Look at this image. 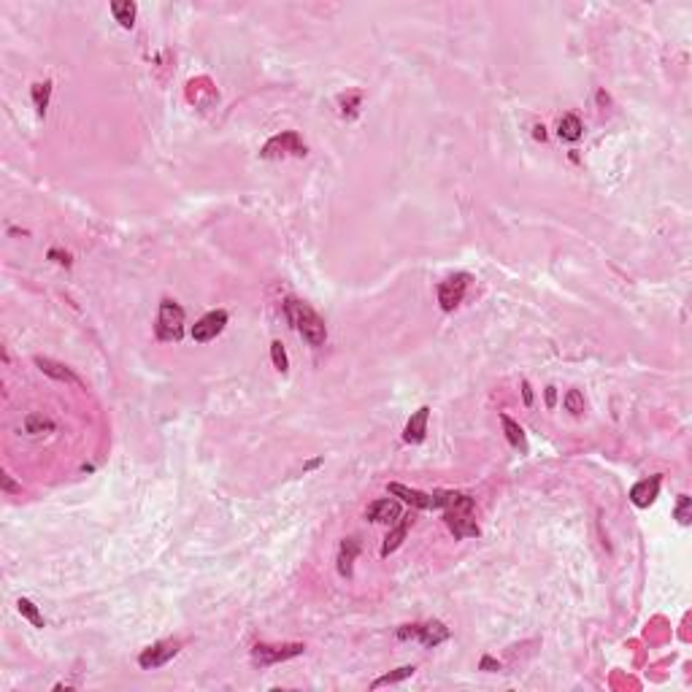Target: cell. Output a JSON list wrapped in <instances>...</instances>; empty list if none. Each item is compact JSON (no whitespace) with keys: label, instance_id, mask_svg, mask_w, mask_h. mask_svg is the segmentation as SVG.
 <instances>
[{"label":"cell","instance_id":"26","mask_svg":"<svg viewBox=\"0 0 692 692\" xmlns=\"http://www.w3.org/2000/svg\"><path fill=\"white\" fill-rule=\"evenodd\" d=\"M676 519L681 525H690V498L687 495H679V503H676Z\"/></svg>","mask_w":692,"mask_h":692},{"label":"cell","instance_id":"3","mask_svg":"<svg viewBox=\"0 0 692 692\" xmlns=\"http://www.w3.org/2000/svg\"><path fill=\"white\" fill-rule=\"evenodd\" d=\"M303 652H306L303 643H257L252 649V662L265 668V665H276L290 658H297Z\"/></svg>","mask_w":692,"mask_h":692},{"label":"cell","instance_id":"19","mask_svg":"<svg viewBox=\"0 0 692 692\" xmlns=\"http://www.w3.org/2000/svg\"><path fill=\"white\" fill-rule=\"evenodd\" d=\"M501 422H503V430H506V438H508V444H511L514 449H519V451H527L525 430L519 428V425L514 422V419H511V416H506V414L501 416Z\"/></svg>","mask_w":692,"mask_h":692},{"label":"cell","instance_id":"12","mask_svg":"<svg viewBox=\"0 0 692 692\" xmlns=\"http://www.w3.org/2000/svg\"><path fill=\"white\" fill-rule=\"evenodd\" d=\"M35 365H38V371L41 373H46V376H52V379H57V381H65V384H82L79 381V376L70 371L68 365H63V363H57V360H52V357H35Z\"/></svg>","mask_w":692,"mask_h":692},{"label":"cell","instance_id":"13","mask_svg":"<svg viewBox=\"0 0 692 692\" xmlns=\"http://www.w3.org/2000/svg\"><path fill=\"white\" fill-rule=\"evenodd\" d=\"M658 492H660V476H652V479H643V482H639V485L630 489V501H633V506H639V508H646V506L655 503Z\"/></svg>","mask_w":692,"mask_h":692},{"label":"cell","instance_id":"15","mask_svg":"<svg viewBox=\"0 0 692 692\" xmlns=\"http://www.w3.org/2000/svg\"><path fill=\"white\" fill-rule=\"evenodd\" d=\"M411 522H414V517H400L398 519V525L387 533V538H384V544H381V557H387V554H392L395 549H398L400 544H403V538H406V533H409V527H411Z\"/></svg>","mask_w":692,"mask_h":692},{"label":"cell","instance_id":"6","mask_svg":"<svg viewBox=\"0 0 692 692\" xmlns=\"http://www.w3.org/2000/svg\"><path fill=\"white\" fill-rule=\"evenodd\" d=\"M179 649H181V643L179 641H157L152 643L149 649H143L139 658V665L143 671H155L160 665H165L168 660H173L179 655Z\"/></svg>","mask_w":692,"mask_h":692},{"label":"cell","instance_id":"24","mask_svg":"<svg viewBox=\"0 0 692 692\" xmlns=\"http://www.w3.org/2000/svg\"><path fill=\"white\" fill-rule=\"evenodd\" d=\"M271 357H274V365H276V371H281V373H287V368H290V363H287V352H284V346H281V341H274V344H271Z\"/></svg>","mask_w":692,"mask_h":692},{"label":"cell","instance_id":"17","mask_svg":"<svg viewBox=\"0 0 692 692\" xmlns=\"http://www.w3.org/2000/svg\"><path fill=\"white\" fill-rule=\"evenodd\" d=\"M582 133H584V124H582V120H579L576 114H565V117L560 120L557 136L563 141H579L582 139Z\"/></svg>","mask_w":692,"mask_h":692},{"label":"cell","instance_id":"8","mask_svg":"<svg viewBox=\"0 0 692 692\" xmlns=\"http://www.w3.org/2000/svg\"><path fill=\"white\" fill-rule=\"evenodd\" d=\"M227 325V312H208L203 319H198L195 322V328H192V338L198 341V344H206L211 338H217Z\"/></svg>","mask_w":692,"mask_h":692},{"label":"cell","instance_id":"20","mask_svg":"<svg viewBox=\"0 0 692 692\" xmlns=\"http://www.w3.org/2000/svg\"><path fill=\"white\" fill-rule=\"evenodd\" d=\"M414 665H403V668H398V671H390V674H384V676H379L373 684H371V690H379V687H387V684H398V681H403V679H409V676H414Z\"/></svg>","mask_w":692,"mask_h":692},{"label":"cell","instance_id":"27","mask_svg":"<svg viewBox=\"0 0 692 692\" xmlns=\"http://www.w3.org/2000/svg\"><path fill=\"white\" fill-rule=\"evenodd\" d=\"M0 485H3V492H22V487L14 485L8 473H3V476H0Z\"/></svg>","mask_w":692,"mask_h":692},{"label":"cell","instance_id":"4","mask_svg":"<svg viewBox=\"0 0 692 692\" xmlns=\"http://www.w3.org/2000/svg\"><path fill=\"white\" fill-rule=\"evenodd\" d=\"M398 639L400 641L419 639L428 649H432V646H438V643H444V641L449 639V627L444 622H438V620L425 622V624H406V627H400L398 630Z\"/></svg>","mask_w":692,"mask_h":692},{"label":"cell","instance_id":"18","mask_svg":"<svg viewBox=\"0 0 692 692\" xmlns=\"http://www.w3.org/2000/svg\"><path fill=\"white\" fill-rule=\"evenodd\" d=\"M136 3H130V0H114L111 3V14L114 19L120 22L122 27H133V22H136Z\"/></svg>","mask_w":692,"mask_h":692},{"label":"cell","instance_id":"7","mask_svg":"<svg viewBox=\"0 0 692 692\" xmlns=\"http://www.w3.org/2000/svg\"><path fill=\"white\" fill-rule=\"evenodd\" d=\"M287 152L295 155V157L306 155V146L300 143L297 133H293V130H287V133H281V136H274V139L262 146V152H260V155L271 160V157H281V155H287Z\"/></svg>","mask_w":692,"mask_h":692},{"label":"cell","instance_id":"2","mask_svg":"<svg viewBox=\"0 0 692 692\" xmlns=\"http://www.w3.org/2000/svg\"><path fill=\"white\" fill-rule=\"evenodd\" d=\"M155 330L160 341H179L184 335V309L179 303H173V300H162Z\"/></svg>","mask_w":692,"mask_h":692},{"label":"cell","instance_id":"9","mask_svg":"<svg viewBox=\"0 0 692 692\" xmlns=\"http://www.w3.org/2000/svg\"><path fill=\"white\" fill-rule=\"evenodd\" d=\"M444 519H447V527L454 533V538H473L482 533L476 519H473V511H444Z\"/></svg>","mask_w":692,"mask_h":692},{"label":"cell","instance_id":"30","mask_svg":"<svg viewBox=\"0 0 692 692\" xmlns=\"http://www.w3.org/2000/svg\"><path fill=\"white\" fill-rule=\"evenodd\" d=\"M554 398H557L554 387H546V406H549V409H554Z\"/></svg>","mask_w":692,"mask_h":692},{"label":"cell","instance_id":"28","mask_svg":"<svg viewBox=\"0 0 692 692\" xmlns=\"http://www.w3.org/2000/svg\"><path fill=\"white\" fill-rule=\"evenodd\" d=\"M479 668H482V671H501V662H495L492 658H482Z\"/></svg>","mask_w":692,"mask_h":692},{"label":"cell","instance_id":"16","mask_svg":"<svg viewBox=\"0 0 692 692\" xmlns=\"http://www.w3.org/2000/svg\"><path fill=\"white\" fill-rule=\"evenodd\" d=\"M357 552H360V538H344V544L338 549V573L346 579L352 576V563H354Z\"/></svg>","mask_w":692,"mask_h":692},{"label":"cell","instance_id":"22","mask_svg":"<svg viewBox=\"0 0 692 692\" xmlns=\"http://www.w3.org/2000/svg\"><path fill=\"white\" fill-rule=\"evenodd\" d=\"M49 95H52V84H49V82H38V84H33V101H35V108H38V117L46 114Z\"/></svg>","mask_w":692,"mask_h":692},{"label":"cell","instance_id":"31","mask_svg":"<svg viewBox=\"0 0 692 692\" xmlns=\"http://www.w3.org/2000/svg\"><path fill=\"white\" fill-rule=\"evenodd\" d=\"M536 139H541V141L546 139V133H544V124H538V127H536Z\"/></svg>","mask_w":692,"mask_h":692},{"label":"cell","instance_id":"10","mask_svg":"<svg viewBox=\"0 0 692 692\" xmlns=\"http://www.w3.org/2000/svg\"><path fill=\"white\" fill-rule=\"evenodd\" d=\"M403 517L400 514V503L395 498H381V501H373L368 508H365V519L371 522H379V525H392Z\"/></svg>","mask_w":692,"mask_h":692},{"label":"cell","instance_id":"25","mask_svg":"<svg viewBox=\"0 0 692 692\" xmlns=\"http://www.w3.org/2000/svg\"><path fill=\"white\" fill-rule=\"evenodd\" d=\"M565 409H568L571 414H582V411H584V395H582L579 390H568V395H565Z\"/></svg>","mask_w":692,"mask_h":692},{"label":"cell","instance_id":"14","mask_svg":"<svg viewBox=\"0 0 692 692\" xmlns=\"http://www.w3.org/2000/svg\"><path fill=\"white\" fill-rule=\"evenodd\" d=\"M390 495H395L400 501L411 503L414 508H432V495L430 492H419V489H411L406 485H390Z\"/></svg>","mask_w":692,"mask_h":692},{"label":"cell","instance_id":"29","mask_svg":"<svg viewBox=\"0 0 692 692\" xmlns=\"http://www.w3.org/2000/svg\"><path fill=\"white\" fill-rule=\"evenodd\" d=\"M522 398H525V406H530V403H533V390H530V384H527V381H522Z\"/></svg>","mask_w":692,"mask_h":692},{"label":"cell","instance_id":"23","mask_svg":"<svg viewBox=\"0 0 692 692\" xmlns=\"http://www.w3.org/2000/svg\"><path fill=\"white\" fill-rule=\"evenodd\" d=\"M17 608H19V614L27 620V622L33 624V627H44V617H41V611L35 608V603H30L27 598H19L17 601Z\"/></svg>","mask_w":692,"mask_h":692},{"label":"cell","instance_id":"11","mask_svg":"<svg viewBox=\"0 0 692 692\" xmlns=\"http://www.w3.org/2000/svg\"><path fill=\"white\" fill-rule=\"evenodd\" d=\"M428 416H430V409H428V406L416 409V414L406 422V430H403V441H406V444H422V441H425Z\"/></svg>","mask_w":692,"mask_h":692},{"label":"cell","instance_id":"5","mask_svg":"<svg viewBox=\"0 0 692 692\" xmlns=\"http://www.w3.org/2000/svg\"><path fill=\"white\" fill-rule=\"evenodd\" d=\"M468 284H470L468 274H454V276L444 278L438 284V303H441L444 312H454L463 303V295H466Z\"/></svg>","mask_w":692,"mask_h":692},{"label":"cell","instance_id":"1","mask_svg":"<svg viewBox=\"0 0 692 692\" xmlns=\"http://www.w3.org/2000/svg\"><path fill=\"white\" fill-rule=\"evenodd\" d=\"M284 314H287L290 325L303 335V341H309L312 346L325 344L328 328H325L322 316L314 312L309 303H303V300H297V297H287V300H284Z\"/></svg>","mask_w":692,"mask_h":692},{"label":"cell","instance_id":"21","mask_svg":"<svg viewBox=\"0 0 692 692\" xmlns=\"http://www.w3.org/2000/svg\"><path fill=\"white\" fill-rule=\"evenodd\" d=\"M52 430H54V422L49 416L30 414L25 419V432H30V435H44V432H52Z\"/></svg>","mask_w":692,"mask_h":692}]
</instances>
